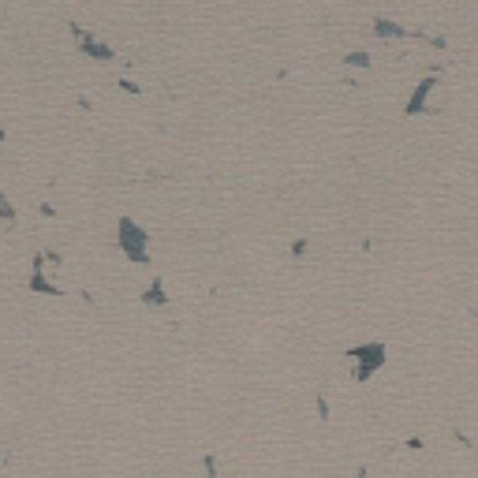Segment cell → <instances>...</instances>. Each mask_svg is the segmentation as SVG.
Segmentation results:
<instances>
[{
  "mask_svg": "<svg viewBox=\"0 0 478 478\" xmlns=\"http://www.w3.org/2000/svg\"><path fill=\"white\" fill-rule=\"evenodd\" d=\"M202 467H205V478H217V456H202Z\"/></svg>",
  "mask_w": 478,
  "mask_h": 478,
  "instance_id": "cell-6",
  "label": "cell"
},
{
  "mask_svg": "<svg viewBox=\"0 0 478 478\" xmlns=\"http://www.w3.org/2000/svg\"><path fill=\"white\" fill-rule=\"evenodd\" d=\"M143 303H146V307H165V303H168L165 277H154V280H150V288L143 291Z\"/></svg>",
  "mask_w": 478,
  "mask_h": 478,
  "instance_id": "cell-5",
  "label": "cell"
},
{
  "mask_svg": "<svg viewBox=\"0 0 478 478\" xmlns=\"http://www.w3.org/2000/svg\"><path fill=\"white\" fill-rule=\"evenodd\" d=\"M71 34H75V41H79V49L86 52V57L90 60H116V49L113 45H101V41H97L94 34H86V30L79 27V23H71Z\"/></svg>",
  "mask_w": 478,
  "mask_h": 478,
  "instance_id": "cell-3",
  "label": "cell"
},
{
  "mask_svg": "<svg viewBox=\"0 0 478 478\" xmlns=\"http://www.w3.org/2000/svg\"><path fill=\"white\" fill-rule=\"evenodd\" d=\"M41 266H45V254H38V258H34V266H30V291H41V296H64V288H60V284H52Z\"/></svg>",
  "mask_w": 478,
  "mask_h": 478,
  "instance_id": "cell-4",
  "label": "cell"
},
{
  "mask_svg": "<svg viewBox=\"0 0 478 478\" xmlns=\"http://www.w3.org/2000/svg\"><path fill=\"white\" fill-rule=\"evenodd\" d=\"M0 143H4V127H0Z\"/></svg>",
  "mask_w": 478,
  "mask_h": 478,
  "instance_id": "cell-8",
  "label": "cell"
},
{
  "mask_svg": "<svg viewBox=\"0 0 478 478\" xmlns=\"http://www.w3.org/2000/svg\"><path fill=\"white\" fill-rule=\"evenodd\" d=\"M120 90H127V94H143V90H138V86H135L131 79H120Z\"/></svg>",
  "mask_w": 478,
  "mask_h": 478,
  "instance_id": "cell-7",
  "label": "cell"
},
{
  "mask_svg": "<svg viewBox=\"0 0 478 478\" xmlns=\"http://www.w3.org/2000/svg\"><path fill=\"white\" fill-rule=\"evenodd\" d=\"M347 358H355V377L358 382H366L377 366L385 363V344H363V347H352Z\"/></svg>",
  "mask_w": 478,
  "mask_h": 478,
  "instance_id": "cell-2",
  "label": "cell"
},
{
  "mask_svg": "<svg viewBox=\"0 0 478 478\" xmlns=\"http://www.w3.org/2000/svg\"><path fill=\"white\" fill-rule=\"evenodd\" d=\"M116 247L124 251L131 262H150V232L131 217H120L116 224Z\"/></svg>",
  "mask_w": 478,
  "mask_h": 478,
  "instance_id": "cell-1",
  "label": "cell"
}]
</instances>
